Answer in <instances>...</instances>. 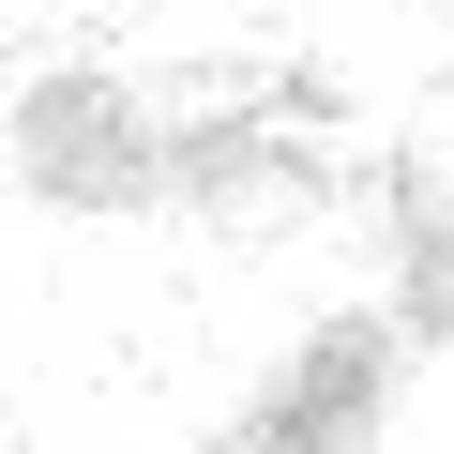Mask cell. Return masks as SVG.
<instances>
[{
	"mask_svg": "<svg viewBox=\"0 0 454 454\" xmlns=\"http://www.w3.org/2000/svg\"><path fill=\"white\" fill-rule=\"evenodd\" d=\"M16 182L61 197V212H167V121H137L121 76H31Z\"/></svg>",
	"mask_w": 454,
	"mask_h": 454,
	"instance_id": "cell-1",
	"label": "cell"
},
{
	"mask_svg": "<svg viewBox=\"0 0 454 454\" xmlns=\"http://www.w3.org/2000/svg\"><path fill=\"white\" fill-rule=\"evenodd\" d=\"M379 409H394V318H318L212 454H364Z\"/></svg>",
	"mask_w": 454,
	"mask_h": 454,
	"instance_id": "cell-2",
	"label": "cell"
},
{
	"mask_svg": "<svg viewBox=\"0 0 454 454\" xmlns=\"http://www.w3.org/2000/svg\"><path fill=\"white\" fill-rule=\"evenodd\" d=\"M167 197H197V212H318V152L288 137V106H258V121H182V137H167Z\"/></svg>",
	"mask_w": 454,
	"mask_h": 454,
	"instance_id": "cell-3",
	"label": "cell"
},
{
	"mask_svg": "<svg viewBox=\"0 0 454 454\" xmlns=\"http://www.w3.org/2000/svg\"><path fill=\"white\" fill-rule=\"evenodd\" d=\"M394 303L454 348V197H439L424 167H394Z\"/></svg>",
	"mask_w": 454,
	"mask_h": 454,
	"instance_id": "cell-4",
	"label": "cell"
}]
</instances>
